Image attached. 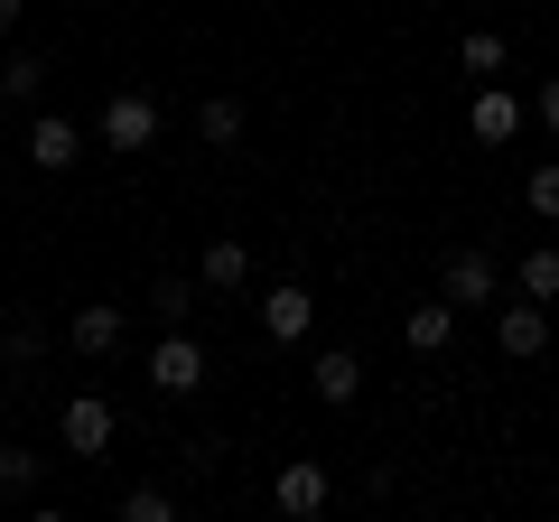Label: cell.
<instances>
[{"mask_svg":"<svg viewBox=\"0 0 559 522\" xmlns=\"http://www.w3.org/2000/svg\"><path fill=\"white\" fill-rule=\"evenodd\" d=\"M112 429H121V420H112V402H103V392H75V402L57 411V439L75 448V458H112Z\"/></svg>","mask_w":559,"mask_h":522,"instance_id":"7a4b0ae2","label":"cell"},{"mask_svg":"<svg viewBox=\"0 0 559 522\" xmlns=\"http://www.w3.org/2000/svg\"><path fill=\"white\" fill-rule=\"evenodd\" d=\"M150 308H159V327H187V308H197V289H187V281H159V289H150Z\"/></svg>","mask_w":559,"mask_h":522,"instance_id":"44dd1931","label":"cell"},{"mask_svg":"<svg viewBox=\"0 0 559 522\" xmlns=\"http://www.w3.org/2000/svg\"><path fill=\"white\" fill-rule=\"evenodd\" d=\"M495 345H503L513 364H532L540 345H550V299H513V308L495 318Z\"/></svg>","mask_w":559,"mask_h":522,"instance_id":"277c9868","label":"cell"},{"mask_svg":"<svg viewBox=\"0 0 559 522\" xmlns=\"http://www.w3.org/2000/svg\"><path fill=\"white\" fill-rule=\"evenodd\" d=\"M261 327H271V345H299L308 327H318V299H308V289H289V281H280L271 299H261Z\"/></svg>","mask_w":559,"mask_h":522,"instance_id":"8992f818","label":"cell"},{"mask_svg":"<svg viewBox=\"0 0 559 522\" xmlns=\"http://www.w3.org/2000/svg\"><path fill=\"white\" fill-rule=\"evenodd\" d=\"M66 336H75V355H94V364H103V355H121V308H112V299H84Z\"/></svg>","mask_w":559,"mask_h":522,"instance_id":"9c48e42d","label":"cell"},{"mask_svg":"<svg viewBox=\"0 0 559 522\" xmlns=\"http://www.w3.org/2000/svg\"><path fill=\"white\" fill-rule=\"evenodd\" d=\"M532 121H540V131L559 141V75H540V94H532Z\"/></svg>","mask_w":559,"mask_h":522,"instance_id":"603a6c76","label":"cell"},{"mask_svg":"<svg viewBox=\"0 0 559 522\" xmlns=\"http://www.w3.org/2000/svg\"><path fill=\"white\" fill-rule=\"evenodd\" d=\"M150 141H159V103L140 94V84H121L103 103V150H150Z\"/></svg>","mask_w":559,"mask_h":522,"instance_id":"3957f363","label":"cell"},{"mask_svg":"<svg viewBox=\"0 0 559 522\" xmlns=\"http://www.w3.org/2000/svg\"><path fill=\"white\" fill-rule=\"evenodd\" d=\"M0 495H38V448H0Z\"/></svg>","mask_w":559,"mask_h":522,"instance_id":"ffe728a7","label":"cell"},{"mask_svg":"<svg viewBox=\"0 0 559 522\" xmlns=\"http://www.w3.org/2000/svg\"><path fill=\"white\" fill-rule=\"evenodd\" d=\"M271 503H280V513H318V503H326V466L318 458H289L271 476Z\"/></svg>","mask_w":559,"mask_h":522,"instance_id":"ba28073f","label":"cell"},{"mask_svg":"<svg viewBox=\"0 0 559 522\" xmlns=\"http://www.w3.org/2000/svg\"><path fill=\"white\" fill-rule=\"evenodd\" d=\"M197 141H205V150H234V141H242V103H234V94H205V103H197Z\"/></svg>","mask_w":559,"mask_h":522,"instance_id":"9a60e30c","label":"cell"},{"mask_svg":"<svg viewBox=\"0 0 559 522\" xmlns=\"http://www.w3.org/2000/svg\"><path fill=\"white\" fill-rule=\"evenodd\" d=\"M439 299L485 308V299H495V261H485V252H448V271H439Z\"/></svg>","mask_w":559,"mask_h":522,"instance_id":"52a82bcc","label":"cell"},{"mask_svg":"<svg viewBox=\"0 0 559 522\" xmlns=\"http://www.w3.org/2000/svg\"><path fill=\"white\" fill-rule=\"evenodd\" d=\"M10 355H20V364H38V355H47V327L28 318V308H20V318H10Z\"/></svg>","mask_w":559,"mask_h":522,"instance_id":"7402d4cb","label":"cell"},{"mask_svg":"<svg viewBox=\"0 0 559 522\" xmlns=\"http://www.w3.org/2000/svg\"><path fill=\"white\" fill-rule=\"evenodd\" d=\"M457 66H466V75H503V38H495V28H466V38H457Z\"/></svg>","mask_w":559,"mask_h":522,"instance_id":"ac0fdd59","label":"cell"},{"mask_svg":"<svg viewBox=\"0 0 559 522\" xmlns=\"http://www.w3.org/2000/svg\"><path fill=\"white\" fill-rule=\"evenodd\" d=\"M197 281H205V289H242V281H252V242H234V234H224V242H205Z\"/></svg>","mask_w":559,"mask_h":522,"instance_id":"8fae6325","label":"cell"},{"mask_svg":"<svg viewBox=\"0 0 559 522\" xmlns=\"http://www.w3.org/2000/svg\"><path fill=\"white\" fill-rule=\"evenodd\" d=\"M150 392H168V402H187V392H205V345L187 336V327H168V336L150 345Z\"/></svg>","mask_w":559,"mask_h":522,"instance_id":"6da1fadb","label":"cell"},{"mask_svg":"<svg viewBox=\"0 0 559 522\" xmlns=\"http://www.w3.org/2000/svg\"><path fill=\"white\" fill-rule=\"evenodd\" d=\"M466 131H476V141H513V131H522V103L503 94V84H476V103H466Z\"/></svg>","mask_w":559,"mask_h":522,"instance_id":"30bf717a","label":"cell"},{"mask_svg":"<svg viewBox=\"0 0 559 522\" xmlns=\"http://www.w3.org/2000/svg\"><path fill=\"white\" fill-rule=\"evenodd\" d=\"M513 281H522V299H559V242H532Z\"/></svg>","mask_w":559,"mask_h":522,"instance_id":"2e32d148","label":"cell"},{"mask_svg":"<svg viewBox=\"0 0 559 522\" xmlns=\"http://www.w3.org/2000/svg\"><path fill=\"white\" fill-rule=\"evenodd\" d=\"M121 522H178V495L168 485H131L121 495Z\"/></svg>","mask_w":559,"mask_h":522,"instance_id":"e0dca14e","label":"cell"},{"mask_svg":"<svg viewBox=\"0 0 559 522\" xmlns=\"http://www.w3.org/2000/svg\"><path fill=\"white\" fill-rule=\"evenodd\" d=\"M308 382H318V402H355V392H364V364L355 355H345V345H326V355H318V373H308Z\"/></svg>","mask_w":559,"mask_h":522,"instance_id":"5bb4252c","label":"cell"},{"mask_svg":"<svg viewBox=\"0 0 559 522\" xmlns=\"http://www.w3.org/2000/svg\"><path fill=\"white\" fill-rule=\"evenodd\" d=\"M522 205H532L540 224H559V159H540L532 178H522Z\"/></svg>","mask_w":559,"mask_h":522,"instance_id":"d6986e66","label":"cell"},{"mask_svg":"<svg viewBox=\"0 0 559 522\" xmlns=\"http://www.w3.org/2000/svg\"><path fill=\"white\" fill-rule=\"evenodd\" d=\"M10 28H20V0H0V38H10Z\"/></svg>","mask_w":559,"mask_h":522,"instance_id":"cb8c5ba5","label":"cell"},{"mask_svg":"<svg viewBox=\"0 0 559 522\" xmlns=\"http://www.w3.org/2000/svg\"><path fill=\"white\" fill-rule=\"evenodd\" d=\"M47 94V57L38 47H10V57H0V103H38Z\"/></svg>","mask_w":559,"mask_h":522,"instance_id":"4fadbf2b","label":"cell"},{"mask_svg":"<svg viewBox=\"0 0 559 522\" xmlns=\"http://www.w3.org/2000/svg\"><path fill=\"white\" fill-rule=\"evenodd\" d=\"M401 336H411V355H439V345L457 336V299H419V308H411V327H401Z\"/></svg>","mask_w":559,"mask_h":522,"instance_id":"7c38bea8","label":"cell"},{"mask_svg":"<svg viewBox=\"0 0 559 522\" xmlns=\"http://www.w3.org/2000/svg\"><path fill=\"white\" fill-rule=\"evenodd\" d=\"M84 159V131L66 112H38L28 121V168H47V178H57V168H75Z\"/></svg>","mask_w":559,"mask_h":522,"instance_id":"5b68a950","label":"cell"}]
</instances>
